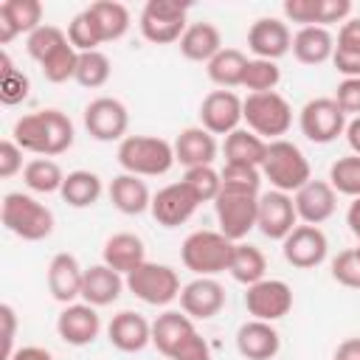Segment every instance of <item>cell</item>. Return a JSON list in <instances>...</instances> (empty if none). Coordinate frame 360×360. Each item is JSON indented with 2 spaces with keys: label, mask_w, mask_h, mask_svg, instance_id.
<instances>
[{
  "label": "cell",
  "mask_w": 360,
  "mask_h": 360,
  "mask_svg": "<svg viewBox=\"0 0 360 360\" xmlns=\"http://www.w3.org/2000/svg\"><path fill=\"white\" fill-rule=\"evenodd\" d=\"M118 163L127 174L138 177H160L166 174L174 160V146L158 135H127L118 143Z\"/></svg>",
  "instance_id": "obj_1"
},
{
  "label": "cell",
  "mask_w": 360,
  "mask_h": 360,
  "mask_svg": "<svg viewBox=\"0 0 360 360\" xmlns=\"http://www.w3.org/2000/svg\"><path fill=\"white\" fill-rule=\"evenodd\" d=\"M262 177L270 180V186L276 191L284 194H295L301 186H307L312 180V169L307 155L292 143V141H270L267 143V155L262 163Z\"/></svg>",
  "instance_id": "obj_2"
},
{
  "label": "cell",
  "mask_w": 360,
  "mask_h": 360,
  "mask_svg": "<svg viewBox=\"0 0 360 360\" xmlns=\"http://www.w3.org/2000/svg\"><path fill=\"white\" fill-rule=\"evenodd\" d=\"M0 217L6 231L25 242H39L53 233V214L45 208L37 197L22 194V191H8L0 205Z\"/></svg>",
  "instance_id": "obj_3"
},
{
  "label": "cell",
  "mask_w": 360,
  "mask_h": 360,
  "mask_svg": "<svg viewBox=\"0 0 360 360\" xmlns=\"http://www.w3.org/2000/svg\"><path fill=\"white\" fill-rule=\"evenodd\" d=\"M242 121L248 124L250 132H256L259 138L278 141L281 135H287V129L292 127V107L281 93H248V98H242Z\"/></svg>",
  "instance_id": "obj_4"
},
{
  "label": "cell",
  "mask_w": 360,
  "mask_h": 360,
  "mask_svg": "<svg viewBox=\"0 0 360 360\" xmlns=\"http://www.w3.org/2000/svg\"><path fill=\"white\" fill-rule=\"evenodd\" d=\"M233 245L225 233L219 231H194L186 236L183 248H180V259L183 264L194 273V276H217L225 273L233 256Z\"/></svg>",
  "instance_id": "obj_5"
},
{
  "label": "cell",
  "mask_w": 360,
  "mask_h": 360,
  "mask_svg": "<svg viewBox=\"0 0 360 360\" xmlns=\"http://www.w3.org/2000/svg\"><path fill=\"white\" fill-rule=\"evenodd\" d=\"M124 281H127V290L149 307H166L174 298H180V290H183L177 270L158 262H143L141 267L127 273Z\"/></svg>",
  "instance_id": "obj_6"
},
{
  "label": "cell",
  "mask_w": 360,
  "mask_h": 360,
  "mask_svg": "<svg viewBox=\"0 0 360 360\" xmlns=\"http://www.w3.org/2000/svg\"><path fill=\"white\" fill-rule=\"evenodd\" d=\"M188 6L186 3H172V0H149L141 11V34L152 45H172L180 42L186 34Z\"/></svg>",
  "instance_id": "obj_7"
},
{
  "label": "cell",
  "mask_w": 360,
  "mask_h": 360,
  "mask_svg": "<svg viewBox=\"0 0 360 360\" xmlns=\"http://www.w3.org/2000/svg\"><path fill=\"white\" fill-rule=\"evenodd\" d=\"M346 112L335 98H309L298 112V127L312 143H332L346 132Z\"/></svg>",
  "instance_id": "obj_8"
},
{
  "label": "cell",
  "mask_w": 360,
  "mask_h": 360,
  "mask_svg": "<svg viewBox=\"0 0 360 360\" xmlns=\"http://www.w3.org/2000/svg\"><path fill=\"white\" fill-rule=\"evenodd\" d=\"M214 211H217L219 233H225L231 242H242L256 228V219H259V197L219 191V197L214 200Z\"/></svg>",
  "instance_id": "obj_9"
},
{
  "label": "cell",
  "mask_w": 360,
  "mask_h": 360,
  "mask_svg": "<svg viewBox=\"0 0 360 360\" xmlns=\"http://www.w3.org/2000/svg\"><path fill=\"white\" fill-rule=\"evenodd\" d=\"M127 127H129V112L112 96H98L84 107V129L96 141H124Z\"/></svg>",
  "instance_id": "obj_10"
},
{
  "label": "cell",
  "mask_w": 360,
  "mask_h": 360,
  "mask_svg": "<svg viewBox=\"0 0 360 360\" xmlns=\"http://www.w3.org/2000/svg\"><path fill=\"white\" fill-rule=\"evenodd\" d=\"M245 307L256 321H278L292 309V290L281 278H262L248 287Z\"/></svg>",
  "instance_id": "obj_11"
},
{
  "label": "cell",
  "mask_w": 360,
  "mask_h": 360,
  "mask_svg": "<svg viewBox=\"0 0 360 360\" xmlns=\"http://www.w3.org/2000/svg\"><path fill=\"white\" fill-rule=\"evenodd\" d=\"M329 242L326 233L318 225H295L287 239L281 242V253L287 259V264L298 267V270H312L326 259Z\"/></svg>",
  "instance_id": "obj_12"
},
{
  "label": "cell",
  "mask_w": 360,
  "mask_h": 360,
  "mask_svg": "<svg viewBox=\"0 0 360 360\" xmlns=\"http://www.w3.org/2000/svg\"><path fill=\"white\" fill-rule=\"evenodd\" d=\"M242 124V98L233 90H211L200 104V127L211 135H231Z\"/></svg>",
  "instance_id": "obj_13"
},
{
  "label": "cell",
  "mask_w": 360,
  "mask_h": 360,
  "mask_svg": "<svg viewBox=\"0 0 360 360\" xmlns=\"http://www.w3.org/2000/svg\"><path fill=\"white\" fill-rule=\"evenodd\" d=\"M197 197L188 191V186L180 180V183H169V186H163L158 194H152V205H149V211H152V217H155V222L158 225H163V228H177V225H183V222H188L191 217H194V211H197Z\"/></svg>",
  "instance_id": "obj_14"
},
{
  "label": "cell",
  "mask_w": 360,
  "mask_h": 360,
  "mask_svg": "<svg viewBox=\"0 0 360 360\" xmlns=\"http://www.w3.org/2000/svg\"><path fill=\"white\" fill-rule=\"evenodd\" d=\"M298 222V214H295V202H292V194H284V191H267V194H259V219H256V228L267 236V239H287V233L295 228Z\"/></svg>",
  "instance_id": "obj_15"
},
{
  "label": "cell",
  "mask_w": 360,
  "mask_h": 360,
  "mask_svg": "<svg viewBox=\"0 0 360 360\" xmlns=\"http://www.w3.org/2000/svg\"><path fill=\"white\" fill-rule=\"evenodd\" d=\"M248 48L256 53V59H281L292 51V34L284 20L278 17H259L248 28Z\"/></svg>",
  "instance_id": "obj_16"
},
{
  "label": "cell",
  "mask_w": 360,
  "mask_h": 360,
  "mask_svg": "<svg viewBox=\"0 0 360 360\" xmlns=\"http://www.w3.org/2000/svg\"><path fill=\"white\" fill-rule=\"evenodd\" d=\"M180 307L188 318L208 321L225 307V287L211 276H197L180 290Z\"/></svg>",
  "instance_id": "obj_17"
},
{
  "label": "cell",
  "mask_w": 360,
  "mask_h": 360,
  "mask_svg": "<svg viewBox=\"0 0 360 360\" xmlns=\"http://www.w3.org/2000/svg\"><path fill=\"white\" fill-rule=\"evenodd\" d=\"M101 332V318L90 304H68L56 318V335L68 346H90Z\"/></svg>",
  "instance_id": "obj_18"
},
{
  "label": "cell",
  "mask_w": 360,
  "mask_h": 360,
  "mask_svg": "<svg viewBox=\"0 0 360 360\" xmlns=\"http://www.w3.org/2000/svg\"><path fill=\"white\" fill-rule=\"evenodd\" d=\"M292 202H295V214H298V219H304V225H321L335 214L338 191L332 188L329 180H309L307 186H301L292 194Z\"/></svg>",
  "instance_id": "obj_19"
},
{
  "label": "cell",
  "mask_w": 360,
  "mask_h": 360,
  "mask_svg": "<svg viewBox=\"0 0 360 360\" xmlns=\"http://www.w3.org/2000/svg\"><path fill=\"white\" fill-rule=\"evenodd\" d=\"M236 349L245 360H273L281 349V338L273 323L250 318L236 329Z\"/></svg>",
  "instance_id": "obj_20"
},
{
  "label": "cell",
  "mask_w": 360,
  "mask_h": 360,
  "mask_svg": "<svg viewBox=\"0 0 360 360\" xmlns=\"http://www.w3.org/2000/svg\"><path fill=\"white\" fill-rule=\"evenodd\" d=\"M42 25L39 0H3L0 3V45H8L20 34H34Z\"/></svg>",
  "instance_id": "obj_21"
},
{
  "label": "cell",
  "mask_w": 360,
  "mask_h": 360,
  "mask_svg": "<svg viewBox=\"0 0 360 360\" xmlns=\"http://www.w3.org/2000/svg\"><path fill=\"white\" fill-rule=\"evenodd\" d=\"M82 281H84V267L79 264L76 256L70 253H56L48 264V290L56 301L73 304L82 298Z\"/></svg>",
  "instance_id": "obj_22"
},
{
  "label": "cell",
  "mask_w": 360,
  "mask_h": 360,
  "mask_svg": "<svg viewBox=\"0 0 360 360\" xmlns=\"http://www.w3.org/2000/svg\"><path fill=\"white\" fill-rule=\"evenodd\" d=\"M107 340L118 352H141L146 343H152V323L132 309H121L107 326Z\"/></svg>",
  "instance_id": "obj_23"
},
{
  "label": "cell",
  "mask_w": 360,
  "mask_h": 360,
  "mask_svg": "<svg viewBox=\"0 0 360 360\" xmlns=\"http://www.w3.org/2000/svg\"><path fill=\"white\" fill-rule=\"evenodd\" d=\"M172 146H174V160L183 163L186 169L211 166L217 158V138L202 127H186Z\"/></svg>",
  "instance_id": "obj_24"
},
{
  "label": "cell",
  "mask_w": 360,
  "mask_h": 360,
  "mask_svg": "<svg viewBox=\"0 0 360 360\" xmlns=\"http://www.w3.org/2000/svg\"><path fill=\"white\" fill-rule=\"evenodd\" d=\"M124 287H127V281L121 278V273H115L112 267H107L101 262V264H93V267L84 270L82 301L98 309V307H107V304L118 301V295H121Z\"/></svg>",
  "instance_id": "obj_25"
},
{
  "label": "cell",
  "mask_w": 360,
  "mask_h": 360,
  "mask_svg": "<svg viewBox=\"0 0 360 360\" xmlns=\"http://www.w3.org/2000/svg\"><path fill=\"white\" fill-rule=\"evenodd\" d=\"M104 264L112 267L115 273L127 276L132 273L135 267H141L146 262V245L141 236L129 233V231H121V233H112L107 242H104Z\"/></svg>",
  "instance_id": "obj_26"
},
{
  "label": "cell",
  "mask_w": 360,
  "mask_h": 360,
  "mask_svg": "<svg viewBox=\"0 0 360 360\" xmlns=\"http://www.w3.org/2000/svg\"><path fill=\"white\" fill-rule=\"evenodd\" d=\"M222 51V34L214 22H188L186 34L180 37V53L191 62H211Z\"/></svg>",
  "instance_id": "obj_27"
},
{
  "label": "cell",
  "mask_w": 360,
  "mask_h": 360,
  "mask_svg": "<svg viewBox=\"0 0 360 360\" xmlns=\"http://www.w3.org/2000/svg\"><path fill=\"white\" fill-rule=\"evenodd\" d=\"M191 332H197V329H194V321H191L186 312L166 309L163 315H158V318L152 321V346H155L160 354L172 357L174 349H177Z\"/></svg>",
  "instance_id": "obj_28"
},
{
  "label": "cell",
  "mask_w": 360,
  "mask_h": 360,
  "mask_svg": "<svg viewBox=\"0 0 360 360\" xmlns=\"http://www.w3.org/2000/svg\"><path fill=\"white\" fill-rule=\"evenodd\" d=\"M335 53V37L329 34V28L321 25H307L298 28L292 37V56L301 65H323L326 59H332Z\"/></svg>",
  "instance_id": "obj_29"
},
{
  "label": "cell",
  "mask_w": 360,
  "mask_h": 360,
  "mask_svg": "<svg viewBox=\"0 0 360 360\" xmlns=\"http://www.w3.org/2000/svg\"><path fill=\"white\" fill-rule=\"evenodd\" d=\"M110 202L121 211V214H143L149 205H152V194L146 188V183L138 177V174H127L121 172L118 177H112L110 183Z\"/></svg>",
  "instance_id": "obj_30"
},
{
  "label": "cell",
  "mask_w": 360,
  "mask_h": 360,
  "mask_svg": "<svg viewBox=\"0 0 360 360\" xmlns=\"http://www.w3.org/2000/svg\"><path fill=\"white\" fill-rule=\"evenodd\" d=\"M42 158H56L73 146V124L62 110H39Z\"/></svg>",
  "instance_id": "obj_31"
},
{
  "label": "cell",
  "mask_w": 360,
  "mask_h": 360,
  "mask_svg": "<svg viewBox=\"0 0 360 360\" xmlns=\"http://www.w3.org/2000/svg\"><path fill=\"white\" fill-rule=\"evenodd\" d=\"M225 163H248V166H259L264 163V155H267V141L259 138L256 132L250 129H233L231 135H225Z\"/></svg>",
  "instance_id": "obj_32"
},
{
  "label": "cell",
  "mask_w": 360,
  "mask_h": 360,
  "mask_svg": "<svg viewBox=\"0 0 360 360\" xmlns=\"http://www.w3.org/2000/svg\"><path fill=\"white\" fill-rule=\"evenodd\" d=\"M248 56L239 51V48H222L208 65V79L222 87V90H231V87H242V79H245V70H248Z\"/></svg>",
  "instance_id": "obj_33"
},
{
  "label": "cell",
  "mask_w": 360,
  "mask_h": 360,
  "mask_svg": "<svg viewBox=\"0 0 360 360\" xmlns=\"http://www.w3.org/2000/svg\"><path fill=\"white\" fill-rule=\"evenodd\" d=\"M104 186H101V177L96 172H87V169H76V172H68L65 174V183H62V200L73 208H90L98 202Z\"/></svg>",
  "instance_id": "obj_34"
},
{
  "label": "cell",
  "mask_w": 360,
  "mask_h": 360,
  "mask_svg": "<svg viewBox=\"0 0 360 360\" xmlns=\"http://www.w3.org/2000/svg\"><path fill=\"white\" fill-rule=\"evenodd\" d=\"M228 273L233 276V281L250 287V284H256V281L264 278V273H267V259H264V253H262L256 245L236 242V245H233L231 264H228Z\"/></svg>",
  "instance_id": "obj_35"
},
{
  "label": "cell",
  "mask_w": 360,
  "mask_h": 360,
  "mask_svg": "<svg viewBox=\"0 0 360 360\" xmlns=\"http://www.w3.org/2000/svg\"><path fill=\"white\" fill-rule=\"evenodd\" d=\"M87 8L96 17L104 42H115L129 31V8L124 3H118V0H96Z\"/></svg>",
  "instance_id": "obj_36"
},
{
  "label": "cell",
  "mask_w": 360,
  "mask_h": 360,
  "mask_svg": "<svg viewBox=\"0 0 360 360\" xmlns=\"http://www.w3.org/2000/svg\"><path fill=\"white\" fill-rule=\"evenodd\" d=\"M22 180L31 191L37 194H53V191H62V183H65V172L59 169L56 160L51 158H34L25 163L22 169Z\"/></svg>",
  "instance_id": "obj_37"
},
{
  "label": "cell",
  "mask_w": 360,
  "mask_h": 360,
  "mask_svg": "<svg viewBox=\"0 0 360 360\" xmlns=\"http://www.w3.org/2000/svg\"><path fill=\"white\" fill-rule=\"evenodd\" d=\"M222 191L225 194H248V197H259V186H262V169L259 166H248V163H225L222 172Z\"/></svg>",
  "instance_id": "obj_38"
},
{
  "label": "cell",
  "mask_w": 360,
  "mask_h": 360,
  "mask_svg": "<svg viewBox=\"0 0 360 360\" xmlns=\"http://www.w3.org/2000/svg\"><path fill=\"white\" fill-rule=\"evenodd\" d=\"M28 90H31L28 76L22 70H17L14 62H11V56L3 51L0 53V101L8 104V107H14V104H20V101L28 98Z\"/></svg>",
  "instance_id": "obj_39"
},
{
  "label": "cell",
  "mask_w": 360,
  "mask_h": 360,
  "mask_svg": "<svg viewBox=\"0 0 360 360\" xmlns=\"http://www.w3.org/2000/svg\"><path fill=\"white\" fill-rule=\"evenodd\" d=\"M68 39H70V45H73L79 53L98 51V45H101L104 39H101L98 22H96V17L90 14V8L79 11V14H76V17L68 22Z\"/></svg>",
  "instance_id": "obj_40"
},
{
  "label": "cell",
  "mask_w": 360,
  "mask_h": 360,
  "mask_svg": "<svg viewBox=\"0 0 360 360\" xmlns=\"http://www.w3.org/2000/svg\"><path fill=\"white\" fill-rule=\"evenodd\" d=\"M70 39H68V31H62V28H56V25H39L34 34H28V39H25V51H28V56L34 59V62H45L51 53H56L62 45H68Z\"/></svg>",
  "instance_id": "obj_41"
},
{
  "label": "cell",
  "mask_w": 360,
  "mask_h": 360,
  "mask_svg": "<svg viewBox=\"0 0 360 360\" xmlns=\"http://www.w3.org/2000/svg\"><path fill=\"white\" fill-rule=\"evenodd\" d=\"M112 73V65L107 59V53L101 51H87V53H79V65H76V82L82 87H104L107 79Z\"/></svg>",
  "instance_id": "obj_42"
},
{
  "label": "cell",
  "mask_w": 360,
  "mask_h": 360,
  "mask_svg": "<svg viewBox=\"0 0 360 360\" xmlns=\"http://www.w3.org/2000/svg\"><path fill=\"white\" fill-rule=\"evenodd\" d=\"M329 183L338 194H346L352 200L360 197V155L338 158L329 169Z\"/></svg>",
  "instance_id": "obj_43"
},
{
  "label": "cell",
  "mask_w": 360,
  "mask_h": 360,
  "mask_svg": "<svg viewBox=\"0 0 360 360\" xmlns=\"http://www.w3.org/2000/svg\"><path fill=\"white\" fill-rule=\"evenodd\" d=\"M183 183L188 186V191L197 197V202H214L222 191V177L214 166H194L186 169Z\"/></svg>",
  "instance_id": "obj_44"
},
{
  "label": "cell",
  "mask_w": 360,
  "mask_h": 360,
  "mask_svg": "<svg viewBox=\"0 0 360 360\" xmlns=\"http://www.w3.org/2000/svg\"><path fill=\"white\" fill-rule=\"evenodd\" d=\"M281 82V68L270 59H250L242 87H248L250 93H273Z\"/></svg>",
  "instance_id": "obj_45"
},
{
  "label": "cell",
  "mask_w": 360,
  "mask_h": 360,
  "mask_svg": "<svg viewBox=\"0 0 360 360\" xmlns=\"http://www.w3.org/2000/svg\"><path fill=\"white\" fill-rule=\"evenodd\" d=\"M76 65H79V51L68 42L62 45L56 53H51L39 68H42V76L53 84H62L68 79H76Z\"/></svg>",
  "instance_id": "obj_46"
},
{
  "label": "cell",
  "mask_w": 360,
  "mask_h": 360,
  "mask_svg": "<svg viewBox=\"0 0 360 360\" xmlns=\"http://www.w3.org/2000/svg\"><path fill=\"white\" fill-rule=\"evenodd\" d=\"M332 278L349 290H360V256L354 248L340 250L332 259Z\"/></svg>",
  "instance_id": "obj_47"
},
{
  "label": "cell",
  "mask_w": 360,
  "mask_h": 360,
  "mask_svg": "<svg viewBox=\"0 0 360 360\" xmlns=\"http://www.w3.org/2000/svg\"><path fill=\"white\" fill-rule=\"evenodd\" d=\"M284 17L290 22H298L301 28L318 25L321 20V0H284Z\"/></svg>",
  "instance_id": "obj_48"
},
{
  "label": "cell",
  "mask_w": 360,
  "mask_h": 360,
  "mask_svg": "<svg viewBox=\"0 0 360 360\" xmlns=\"http://www.w3.org/2000/svg\"><path fill=\"white\" fill-rule=\"evenodd\" d=\"M335 101L346 115H360V79H343L335 90Z\"/></svg>",
  "instance_id": "obj_49"
},
{
  "label": "cell",
  "mask_w": 360,
  "mask_h": 360,
  "mask_svg": "<svg viewBox=\"0 0 360 360\" xmlns=\"http://www.w3.org/2000/svg\"><path fill=\"white\" fill-rule=\"evenodd\" d=\"M22 169H25L22 166V149L14 143V138L0 141V177L8 180V177H14Z\"/></svg>",
  "instance_id": "obj_50"
},
{
  "label": "cell",
  "mask_w": 360,
  "mask_h": 360,
  "mask_svg": "<svg viewBox=\"0 0 360 360\" xmlns=\"http://www.w3.org/2000/svg\"><path fill=\"white\" fill-rule=\"evenodd\" d=\"M169 360H211V349H208V343H205V338H202L200 332H191V335L174 349V354H172Z\"/></svg>",
  "instance_id": "obj_51"
},
{
  "label": "cell",
  "mask_w": 360,
  "mask_h": 360,
  "mask_svg": "<svg viewBox=\"0 0 360 360\" xmlns=\"http://www.w3.org/2000/svg\"><path fill=\"white\" fill-rule=\"evenodd\" d=\"M0 321H3V346H0V360H8L14 349V332H17V315L11 304H0Z\"/></svg>",
  "instance_id": "obj_52"
},
{
  "label": "cell",
  "mask_w": 360,
  "mask_h": 360,
  "mask_svg": "<svg viewBox=\"0 0 360 360\" xmlns=\"http://www.w3.org/2000/svg\"><path fill=\"white\" fill-rule=\"evenodd\" d=\"M335 48L338 51H346V53H360V17H352L340 25L338 31V39H335Z\"/></svg>",
  "instance_id": "obj_53"
},
{
  "label": "cell",
  "mask_w": 360,
  "mask_h": 360,
  "mask_svg": "<svg viewBox=\"0 0 360 360\" xmlns=\"http://www.w3.org/2000/svg\"><path fill=\"white\" fill-rule=\"evenodd\" d=\"M352 14V0H321V20L318 25L326 28L332 22H343Z\"/></svg>",
  "instance_id": "obj_54"
},
{
  "label": "cell",
  "mask_w": 360,
  "mask_h": 360,
  "mask_svg": "<svg viewBox=\"0 0 360 360\" xmlns=\"http://www.w3.org/2000/svg\"><path fill=\"white\" fill-rule=\"evenodd\" d=\"M332 65L338 73H343V79H360V53H346V51L335 48Z\"/></svg>",
  "instance_id": "obj_55"
},
{
  "label": "cell",
  "mask_w": 360,
  "mask_h": 360,
  "mask_svg": "<svg viewBox=\"0 0 360 360\" xmlns=\"http://www.w3.org/2000/svg\"><path fill=\"white\" fill-rule=\"evenodd\" d=\"M332 360H360V338H346L338 349Z\"/></svg>",
  "instance_id": "obj_56"
},
{
  "label": "cell",
  "mask_w": 360,
  "mask_h": 360,
  "mask_svg": "<svg viewBox=\"0 0 360 360\" xmlns=\"http://www.w3.org/2000/svg\"><path fill=\"white\" fill-rule=\"evenodd\" d=\"M8 360H53V354L48 349H42V346H22Z\"/></svg>",
  "instance_id": "obj_57"
},
{
  "label": "cell",
  "mask_w": 360,
  "mask_h": 360,
  "mask_svg": "<svg viewBox=\"0 0 360 360\" xmlns=\"http://www.w3.org/2000/svg\"><path fill=\"white\" fill-rule=\"evenodd\" d=\"M346 225H349V231H352V233L357 236V242H360V197L349 202V211H346Z\"/></svg>",
  "instance_id": "obj_58"
},
{
  "label": "cell",
  "mask_w": 360,
  "mask_h": 360,
  "mask_svg": "<svg viewBox=\"0 0 360 360\" xmlns=\"http://www.w3.org/2000/svg\"><path fill=\"white\" fill-rule=\"evenodd\" d=\"M346 141H349V146H352V152L354 155H360V115L357 118H352L349 124H346Z\"/></svg>",
  "instance_id": "obj_59"
},
{
  "label": "cell",
  "mask_w": 360,
  "mask_h": 360,
  "mask_svg": "<svg viewBox=\"0 0 360 360\" xmlns=\"http://www.w3.org/2000/svg\"><path fill=\"white\" fill-rule=\"evenodd\" d=\"M354 250H357V256H360V242H357V248H354Z\"/></svg>",
  "instance_id": "obj_60"
}]
</instances>
